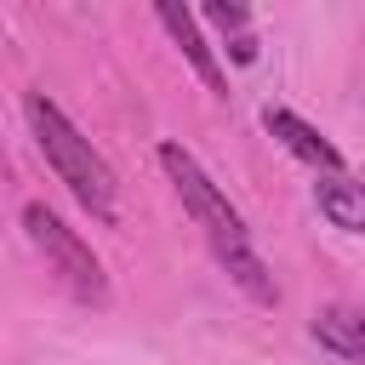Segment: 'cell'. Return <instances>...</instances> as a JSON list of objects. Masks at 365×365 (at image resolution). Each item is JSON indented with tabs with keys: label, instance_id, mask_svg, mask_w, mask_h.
Here are the masks:
<instances>
[{
	"label": "cell",
	"instance_id": "1",
	"mask_svg": "<svg viewBox=\"0 0 365 365\" xmlns=\"http://www.w3.org/2000/svg\"><path fill=\"white\" fill-rule=\"evenodd\" d=\"M160 165H165L171 188L182 194V211L200 222L205 245H211V251H217V262L228 268V279H234L251 302H279V285H274L268 262L257 257V245H251V234H245L240 211H234V205H228V194L205 177V165H200L182 143H165V148H160Z\"/></svg>",
	"mask_w": 365,
	"mask_h": 365
},
{
	"label": "cell",
	"instance_id": "6",
	"mask_svg": "<svg viewBox=\"0 0 365 365\" xmlns=\"http://www.w3.org/2000/svg\"><path fill=\"white\" fill-rule=\"evenodd\" d=\"M154 17H160V29H165V34H171V40L182 46L188 68H194V74H200V80H205V86H211L217 97H228V86H222V68H217L211 46H205V40H200V29H194V11H182V6H171V0H165V6L154 11Z\"/></svg>",
	"mask_w": 365,
	"mask_h": 365
},
{
	"label": "cell",
	"instance_id": "3",
	"mask_svg": "<svg viewBox=\"0 0 365 365\" xmlns=\"http://www.w3.org/2000/svg\"><path fill=\"white\" fill-rule=\"evenodd\" d=\"M23 228H29V240H34V251L51 262V274L80 297V302H103L108 297V279H103V262L91 257V245L51 211V205H40V200H29L23 205Z\"/></svg>",
	"mask_w": 365,
	"mask_h": 365
},
{
	"label": "cell",
	"instance_id": "2",
	"mask_svg": "<svg viewBox=\"0 0 365 365\" xmlns=\"http://www.w3.org/2000/svg\"><path fill=\"white\" fill-rule=\"evenodd\" d=\"M23 114H29V125H34V143H40V154H46V165L57 171V182H68V194L91 211V217H114V194H120V182H114V165L68 125V114L51 103V97H40V91H29L23 97Z\"/></svg>",
	"mask_w": 365,
	"mask_h": 365
},
{
	"label": "cell",
	"instance_id": "8",
	"mask_svg": "<svg viewBox=\"0 0 365 365\" xmlns=\"http://www.w3.org/2000/svg\"><path fill=\"white\" fill-rule=\"evenodd\" d=\"M205 17H211L222 34H234V40H228L234 63H257V34H251V11H245V6H205Z\"/></svg>",
	"mask_w": 365,
	"mask_h": 365
},
{
	"label": "cell",
	"instance_id": "4",
	"mask_svg": "<svg viewBox=\"0 0 365 365\" xmlns=\"http://www.w3.org/2000/svg\"><path fill=\"white\" fill-rule=\"evenodd\" d=\"M262 125H268V131H274V137H279V143H285L297 160H308L314 171H325V177H336V171H342L336 143H325V137H319L308 120H297L291 108H268V114H262Z\"/></svg>",
	"mask_w": 365,
	"mask_h": 365
},
{
	"label": "cell",
	"instance_id": "5",
	"mask_svg": "<svg viewBox=\"0 0 365 365\" xmlns=\"http://www.w3.org/2000/svg\"><path fill=\"white\" fill-rule=\"evenodd\" d=\"M314 342L348 365H365V308H348V302H331L314 314Z\"/></svg>",
	"mask_w": 365,
	"mask_h": 365
},
{
	"label": "cell",
	"instance_id": "7",
	"mask_svg": "<svg viewBox=\"0 0 365 365\" xmlns=\"http://www.w3.org/2000/svg\"><path fill=\"white\" fill-rule=\"evenodd\" d=\"M314 200H319V217L331 222V228H348V234H365V182H354V177H325V182H314Z\"/></svg>",
	"mask_w": 365,
	"mask_h": 365
}]
</instances>
